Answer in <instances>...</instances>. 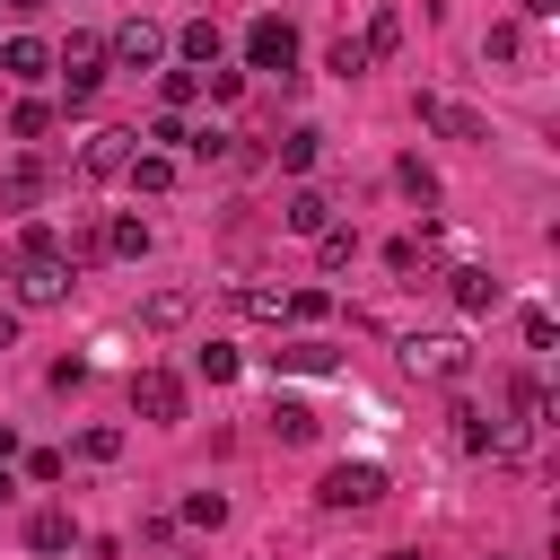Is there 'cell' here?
<instances>
[{
    "label": "cell",
    "instance_id": "cell-1",
    "mask_svg": "<svg viewBox=\"0 0 560 560\" xmlns=\"http://www.w3.org/2000/svg\"><path fill=\"white\" fill-rule=\"evenodd\" d=\"M402 368L411 376H438V385H455V376H472V341L464 332H402Z\"/></svg>",
    "mask_w": 560,
    "mask_h": 560
},
{
    "label": "cell",
    "instance_id": "cell-2",
    "mask_svg": "<svg viewBox=\"0 0 560 560\" xmlns=\"http://www.w3.org/2000/svg\"><path fill=\"white\" fill-rule=\"evenodd\" d=\"M245 70L298 79V26H289V18H254V26H245Z\"/></svg>",
    "mask_w": 560,
    "mask_h": 560
},
{
    "label": "cell",
    "instance_id": "cell-3",
    "mask_svg": "<svg viewBox=\"0 0 560 560\" xmlns=\"http://www.w3.org/2000/svg\"><path fill=\"white\" fill-rule=\"evenodd\" d=\"M52 70H61V96L88 105V96L105 88V35H70V44L52 52Z\"/></svg>",
    "mask_w": 560,
    "mask_h": 560
},
{
    "label": "cell",
    "instance_id": "cell-4",
    "mask_svg": "<svg viewBox=\"0 0 560 560\" xmlns=\"http://www.w3.org/2000/svg\"><path fill=\"white\" fill-rule=\"evenodd\" d=\"M158 61H166V26L122 18V26L105 35V70H158Z\"/></svg>",
    "mask_w": 560,
    "mask_h": 560
},
{
    "label": "cell",
    "instance_id": "cell-5",
    "mask_svg": "<svg viewBox=\"0 0 560 560\" xmlns=\"http://www.w3.org/2000/svg\"><path fill=\"white\" fill-rule=\"evenodd\" d=\"M446 298H455V315H490L508 298V280L490 262H446Z\"/></svg>",
    "mask_w": 560,
    "mask_h": 560
},
{
    "label": "cell",
    "instance_id": "cell-6",
    "mask_svg": "<svg viewBox=\"0 0 560 560\" xmlns=\"http://www.w3.org/2000/svg\"><path fill=\"white\" fill-rule=\"evenodd\" d=\"M131 411L158 420V429L184 420V376H175V368H140V376H131Z\"/></svg>",
    "mask_w": 560,
    "mask_h": 560
},
{
    "label": "cell",
    "instance_id": "cell-7",
    "mask_svg": "<svg viewBox=\"0 0 560 560\" xmlns=\"http://www.w3.org/2000/svg\"><path fill=\"white\" fill-rule=\"evenodd\" d=\"M315 499H324V508H376V499H385V472H376V464H332V472L315 481Z\"/></svg>",
    "mask_w": 560,
    "mask_h": 560
},
{
    "label": "cell",
    "instance_id": "cell-8",
    "mask_svg": "<svg viewBox=\"0 0 560 560\" xmlns=\"http://www.w3.org/2000/svg\"><path fill=\"white\" fill-rule=\"evenodd\" d=\"M61 298H70V254L18 262V306H61Z\"/></svg>",
    "mask_w": 560,
    "mask_h": 560
},
{
    "label": "cell",
    "instance_id": "cell-9",
    "mask_svg": "<svg viewBox=\"0 0 560 560\" xmlns=\"http://www.w3.org/2000/svg\"><path fill=\"white\" fill-rule=\"evenodd\" d=\"M131 158H140V131H96V140H88V158H79V175H96V184H105V175H122Z\"/></svg>",
    "mask_w": 560,
    "mask_h": 560
},
{
    "label": "cell",
    "instance_id": "cell-10",
    "mask_svg": "<svg viewBox=\"0 0 560 560\" xmlns=\"http://www.w3.org/2000/svg\"><path fill=\"white\" fill-rule=\"evenodd\" d=\"M420 122H429V131H446V140H490V131H481V114H472V105H455V96H420Z\"/></svg>",
    "mask_w": 560,
    "mask_h": 560
},
{
    "label": "cell",
    "instance_id": "cell-11",
    "mask_svg": "<svg viewBox=\"0 0 560 560\" xmlns=\"http://www.w3.org/2000/svg\"><path fill=\"white\" fill-rule=\"evenodd\" d=\"M44 201V158H9L0 166V210H35Z\"/></svg>",
    "mask_w": 560,
    "mask_h": 560
},
{
    "label": "cell",
    "instance_id": "cell-12",
    "mask_svg": "<svg viewBox=\"0 0 560 560\" xmlns=\"http://www.w3.org/2000/svg\"><path fill=\"white\" fill-rule=\"evenodd\" d=\"M359 52H368V61L402 52V9H394V0H376V9H368V35H359Z\"/></svg>",
    "mask_w": 560,
    "mask_h": 560
},
{
    "label": "cell",
    "instance_id": "cell-13",
    "mask_svg": "<svg viewBox=\"0 0 560 560\" xmlns=\"http://www.w3.org/2000/svg\"><path fill=\"white\" fill-rule=\"evenodd\" d=\"M280 219H289V236H324V228H332V201H324V192H315V184H298V192H289V210H280Z\"/></svg>",
    "mask_w": 560,
    "mask_h": 560
},
{
    "label": "cell",
    "instance_id": "cell-14",
    "mask_svg": "<svg viewBox=\"0 0 560 560\" xmlns=\"http://www.w3.org/2000/svg\"><path fill=\"white\" fill-rule=\"evenodd\" d=\"M96 245H105V254H114V262H140V254H149V219H131V210H114V219H105V236H96Z\"/></svg>",
    "mask_w": 560,
    "mask_h": 560
},
{
    "label": "cell",
    "instance_id": "cell-15",
    "mask_svg": "<svg viewBox=\"0 0 560 560\" xmlns=\"http://www.w3.org/2000/svg\"><path fill=\"white\" fill-rule=\"evenodd\" d=\"M0 70H9V79H44V70H52V44H35V35H9V44H0Z\"/></svg>",
    "mask_w": 560,
    "mask_h": 560
},
{
    "label": "cell",
    "instance_id": "cell-16",
    "mask_svg": "<svg viewBox=\"0 0 560 560\" xmlns=\"http://www.w3.org/2000/svg\"><path fill=\"white\" fill-rule=\"evenodd\" d=\"M481 61H499V70H516V61H525V26H516V18H499V26L481 35Z\"/></svg>",
    "mask_w": 560,
    "mask_h": 560
},
{
    "label": "cell",
    "instance_id": "cell-17",
    "mask_svg": "<svg viewBox=\"0 0 560 560\" xmlns=\"http://www.w3.org/2000/svg\"><path fill=\"white\" fill-rule=\"evenodd\" d=\"M315 158H324V131H315V122H298V131H280V166H289V175H306Z\"/></svg>",
    "mask_w": 560,
    "mask_h": 560
},
{
    "label": "cell",
    "instance_id": "cell-18",
    "mask_svg": "<svg viewBox=\"0 0 560 560\" xmlns=\"http://www.w3.org/2000/svg\"><path fill=\"white\" fill-rule=\"evenodd\" d=\"M122 175H131V192H166V184H175V158H166V149H140Z\"/></svg>",
    "mask_w": 560,
    "mask_h": 560
},
{
    "label": "cell",
    "instance_id": "cell-19",
    "mask_svg": "<svg viewBox=\"0 0 560 560\" xmlns=\"http://www.w3.org/2000/svg\"><path fill=\"white\" fill-rule=\"evenodd\" d=\"M280 368H298V376H332V368H341V350H332V341H289V350H280Z\"/></svg>",
    "mask_w": 560,
    "mask_h": 560
},
{
    "label": "cell",
    "instance_id": "cell-20",
    "mask_svg": "<svg viewBox=\"0 0 560 560\" xmlns=\"http://www.w3.org/2000/svg\"><path fill=\"white\" fill-rule=\"evenodd\" d=\"M385 262H394V271H429V262H438V236H429V228H420V236H394Z\"/></svg>",
    "mask_w": 560,
    "mask_h": 560
},
{
    "label": "cell",
    "instance_id": "cell-21",
    "mask_svg": "<svg viewBox=\"0 0 560 560\" xmlns=\"http://www.w3.org/2000/svg\"><path fill=\"white\" fill-rule=\"evenodd\" d=\"M184 315H192V298H184V289H158V298L140 306V324H149V332H175Z\"/></svg>",
    "mask_w": 560,
    "mask_h": 560
},
{
    "label": "cell",
    "instance_id": "cell-22",
    "mask_svg": "<svg viewBox=\"0 0 560 560\" xmlns=\"http://www.w3.org/2000/svg\"><path fill=\"white\" fill-rule=\"evenodd\" d=\"M26 542H35V551H70V542H79V525H70L61 508H44V516L26 525Z\"/></svg>",
    "mask_w": 560,
    "mask_h": 560
},
{
    "label": "cell",
    "instance_id": "cell-23",
    "mask_svg": "<svg viewBox=\"0 0 560 560\" xmlns=\"http://www.w3.org/2000/svg\"><path fill=\"white\" fill-rule=\"evenodd\" d=\"M175 44H184V61H201V70H219V26H210V18H192V26L175 35Z\"/></svg>",
    "mask_w": 560,
    "mask_h": 560
},
{
    "label": "cell",
    "instance_id": "cell-24",
    "mask_svg": "<svg viewBox=\"0 0 560 560\" xmlns=\"http://www.w3.org/2000/svg\"><path fill=\"white\" fill-rule=\"evenodd\" d=\"M236 306H245L254 324H280V306H289V289H262V280H245V289H236Z\"/></svg>",
    "mask_w": 560,
    "mask_h": 560
},
{
    "label": "cell",
    "instance_id": "cell-25",
    "mask_svg": "<svg viewBox=\"0 0 560 560\" xmlns=\"http://www.w3.org/2000/svg\"><path fill=\"white\" fill-rule=\"evenodd\" d=\"M192 368H201L210 385H228V376H236L245 359H236V341H201V350H192Z\"/></svg>",
    "mask_w": 560,
    "mask_h": 560
},
{
    "label": "cell",
    "instance_id": "cell-26",
    "mask_svg": "<svg viewBox=\"0 0 560 560\" xmlns=\"http://www.w3.org/2000/svg\"><path fill=\"white\" fill-rule=\"evenodd\" d=\"M271 429H280V446H306L315 438V411L306 402H271Z\"/></svg>",
    "mask_w": 560,
    "mask_h": 560
},
{
    "label": "cell",
    "instance_id": "cell-27",
    "mask_svg": "<svg viewBox=\"0 0 560 560\" xmlns=\"http://www.w3.org/2000/svg\"><path fill=\"white\" fill-rule=\"evenodd\" d=\"M79 455H88V464H114V455H122V429H114V420L79 429Z\"/></svg>",
    "mask_w": 560,
    "mask_h": 560
},
{
    "label": "cell",
    "instance_id": "cell-28",
    "mask_svg": "<svg viewBox=\"0 0 560 560\" xmlns=\"http://www.w3.org/2000/svg\"><path fill=\"white\" fill-rule=\"evenodd\" d=\"M158 96H166V114H184V105L201 96V70H166V79H158Z\"/></svg>",
    "mask_w": 560,
    "mask_h": 560
},
{
    "label": "cell",
    "instance_id": "cell-29",
    "mask_svg": "<svg viewBox=\"0 0 560 560\" xmlns=\"http://www.w3.org/2000/svg\"><path fill=\"white\" fill-rule=\"evenodd\" d=\"M9 131H18V140H44V131H52V105H44V96H26V105L9 114Z\"/></svg>",
    "mask_w": 560,
    "mask_h": 560
},
{
    "label": "cell",
    "instance_id": "cell-30",
    "mask_svg": "<svg viewBox=\"0 0 560 560\" xmlns=\"http://www.w3.org/2000/svg\"><path fill=\"white\" fill-rule=\"evenodd\" d=\"M394 184H402V192H411V201H420V210H429V201H438V175H429V166H420V158H402V166H394Z\"/></svg>",
    "mask_w": 560,
    "mask_h": 560
},
{
    "label": "cell",
    "instance_id": "cell-31",
    "mask_svg": "<svg viewBox=\"0 0 560 560\" xmlns=\"http://www.w3.org/2000/svg\"><path fill=\"white\" fill-rule=\"evenodd\" d=\"M315 245H324V271H341V262H350V254H359V236H350V228H324V236H315Z\"/></svg>",
    "mask_w": 560,
    "mask_h": 560
},
{
    "label": "cell",
    "instance_id": "cell-32",
    "mask_svg": "<svg viewBox=\"0 0 560 560\" xmlns=\"http://www.w3.org/2000/svg\"><path fill=\"white\" fill-rule=\"evenodd\" d=\"M280 315H298V324H315V315H332V298H324V289H289V306H280Z\"/></svg>",
    "mask_w": 560,
    "mask_h": 560
},
{
    "label": "cell",
    "instance_id": "cell-33",
    "mask_svg": "<svg viewBox=\"0 0 560 560\" xmlns=\"http://www.w3.org/2000/svg\"><path fill=\"white\" fill-rule=\"evenodd\" d=\"M219 516H228L219 490H192V499H184V525H219Z\"/></svg>",
    "mask_w": 560,
    "mask_h": 560
},
{
    "label": "cell",
    "instance_id": "cell-34",
    "mask_svg": "<svg viewBox=\"0 0 560 560\" xmlns=\"http://www.w3.org/2000/svg\"><path fill=\"white\" fill-rule=\"evenodd\" d=\"M324 61H332V70H341V79H359V70H368V52H359V35H341V44H332V52H324Z\"/></svg>",
    "mask_w": 560,
    "mask_h": 560
},
{
    "label": "cell",
    "instance_id": "cell-35",
    "mask_svg": "<svg viewBox=\"0 0 560 560\" xmlns=\"http://www.w3.org/2000/svg\"><path fill=\"white\" fill-rule=\"evenodd\" d=\"M149 140H158V149H166V158H175V149H184V140H192V131H184V114H158V122H149Z\"/></svg>",
    "mask_w": 560,
    "mask_h": 560
},
{
    "label": "cell",
    "instance_id": "cell-36",
    "mask_svg": "<svg viewBox=\"0 0 560 560\" xmlns=\"http://www.w3.org/2000/svg\"><path fill=\"white\" fill-rule=\"evenodd\" d=\"M35 254H61V236L52 228H18V262H35Z\"/></svg>",
    "mask_w": 560,
    "mask_h": 560
},
{
    "label": "cell",
    "instance_id": "cell-37",
    "mask_svg": "<svg viewBox=\"0 0 560 560\" xmlns=\"http://www.w3.org/2000/svg\"><path fill=\"white\" fill-rule=\"evenodd\" d=\"M516 9H525V18H551V9H560V0H516Z\"/></svg>",
    "mask_w": 560,
    "mask_h": 560
},
{
    "label": "cell",
    "instance_id": "cell-38",
    "mask_svg": "<svg viewBox=\"0 0 560 560\" xmlns=\"http://www.w3.org/2000/svg\"><path fill=\"white\" fill-rule=\"evenodd\" d=\"M9 455H18V429H9V420H0V464H9Z\"/></svg>",
    "mask_w": 560,
    "mask_h": 560
},
{
    "label": "cell",
    "instance_id": "cell-39",
    "mask_svg": "<svg viewBox=\"0 0 560 560\" xmlns=\"http://www.w3.org/2000/svg\"><path fill=\"white\" fill-rule=\"evenodd\" d=\"M0 9H18V18H35V9H44V0H0Z\"/></svg>",
    "mask_w": 560,
    "mask_h": 560
},
{
    "label": "cell",
    "instance_id": "cell-40",
    "mask_svg": "<svg viewBox=\"0 0 560 560\" xmlns=\"http://www.w3.org/2000/svg\"><path fill=\"white\" fill-rule=\"evenodd\" d=\"M9 341H18V315H0V350H9Z\"/></svg>",
    "mask_w": 560,
    "mask_h": 560
},
{
    "label": "cell",
    "instance_id": "cell-41",
    "mask_svg": "<svg viewBox=\"0 0 560 560\" xmlns=\"http://www.w3.org/2000/svg\"><path fill=\"white\" fill-rule=\"evenodd\" d=\"M9 490H18V481H9V464H0V499H9Z\"/></svg>",
    "mask_w": 560,
    "mask_h": 560
},
{
    "label": "cell",
    "instance_id": "cell-42",
    "mask_svg": "<svg viewBox=\"0 0 560 560\" xmlns=\"http://www.w3.org/2000/svg\"><path fill=\"white\" fill-rule=\"evenodd\" d=\"M385 560H420V551H385Z\"/></svg>",
    "mask_w": 560,
    "mask_h": 560
}]
</instances>
